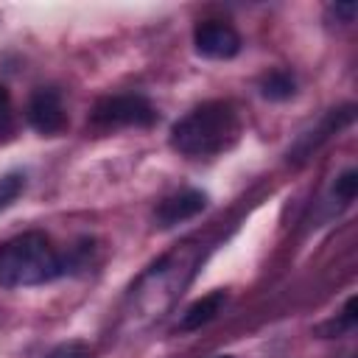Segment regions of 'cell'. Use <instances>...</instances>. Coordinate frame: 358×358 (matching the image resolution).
<instances>
[{"label": "cell", "mask_w": 358, "mask_h": 358, "mask_svg": "<svg viewBox=\"0 0 358 358\" xmlns=\"http://www.w3.org/2000/svg\"><path fill=\"white\" fill-rule=\"evenodd\" d=\"M241 131V115L229 101H207L173 123L171 148L185 157H215L229 151Z\"/></svg>", "instance_id": "cell-1"}, {"label": "cell", "mask_w": 358, "mask_h": 358, "mask_svg": "<svg viewBox=\"0 0 358 358\" xmlns=\"http://www.w3.org/2000/svg\"><path fill=\"white\" fill-rule=\"evenodd\" d=\"M67 271V260L42 232H22L0 246V288L45 285Z\"/></svg>", "instance_id": "cell-2"}, {"label": "cell", "mask_w": 358, "mask_h": 358, "mask_svg": "<svg viewBox=\"0 0 358 358\" xmlns=\"http://www.w3.org/2000/svg\"><path fill=\"white\" fill-rule=\"evenodd\" d=\"M95 129H148L157 123V109L143 95H106L92 106L90 115Z\"/></svg>", "instance_id": "cell-3"}, {"label": "cell", "mask_w": 358, "mask_h": 358, "mask_svg": "<svg viewBox=\"0 0 358 358\" xmlns=\"http://www.w3.org/2000/svg\"><path fill=\"white\" fill-rule=\"evenodd\" d=\"M193 45H196L199 56H204V59H232L241 50V36L232 25H227L221 20H207V22L196 25Z\"/></svg>", "instance_id": "cell-4"}, {"label": "cell", "mask_w": 358, "mask_h": 358, "mask_svg": "<svg viewBox=\"0 0 358 358\" xmlns=\"http://www.w3.org/2000/svg\"><path fill=\"white\" fill-rule=\"evenodd\" d=\"M28 123L39 134H59L67 126V115H64V103H62L59 90L39 87L31 95V101H28Z\"/></svg>", "instance_id": "cell-5"}, {"label": "cell", "mask_w": 358, "mask_h": 358, "mask_svg": "<svg viewBox=\"0 0 358 358\" xmlns=\"http://www.w3.org/2000/svg\"><path fill=\"white\" fill-rule=\"evenodd\" d=\"M204 207H207V196L201 190H182V193H173V196L162 199L154 215H157L159 227H176L182 221L199 215Z\"/></svg>", "instance_id": "cell-6"}, {"label": "cell", "mask_w": 358, "mask_h": 358, "mask_svg": "<svg viewBox=\"0 0 358 358\" xmlns=\"http://www.w3.org/2000/svg\"><path fill=\"white\" fill-rule=\"evenodd\" d=\"M227 305V291H210V294H204L201 299H196L185 313H182V319H179V330H199V327H204L207 322H213L218 313H221V308Z\"/></svg>", "instance_id": "cell-7"}, {"label": "cell", "mask_w": 358, "mask_h": 358, "mask_svg": "<svg viewBox=\"0 0 358 358\" xmlns=\"http://www.w3.org/2000/svg\"><path fill=\"white\" fill-rule=\"evenodd\" d=\"M296 92V81L288 70H271L260 78V95L268 101H285Z\"/></svg>", "instance_id": "cell-8"}, {"label": "cell", "mask_w": 358, "mask_h": 358, "mask_svg": "<svg viewBox=\"0 0 358 358\" xmlns=\"http://www.w3.org/2000/svg\"><path fill=\"white\" fill-rule=\"evenodd\" d=\"M22 190H25V176H22L20 171L3 173V176H0V210L11 207Z\"/></svg>", "instance_id": "cell-9"}, {"label": "cell", "mask_w": 358, "mask_h": 358, "mask_svg": "<svg viewBox=\"0 0 358 358\" xmlns=\"http://www.w3.org/2000/svg\"><path fill=\"white\" fill-rule=\"evenodd\" d=\"M355 190H358V173L350 168V171H344V173L336 179L333 193H336V199H341L344 204H350V201L355 199Z\"/></svg>", "instance_id": "cell-10"}, {"label": "cell", "mask_w": 358, "mask_h": 358, "mask_svg": "<svg viewBox=\"0 0 358 358\" xmlns=\"http://www.w3.org/2000/svg\"><path fill=\"white\" fill-rule=\"evenodd\" d=\"M45 358H92V350L84 341H64V344L53 347Z\"/></svg>", "instance_id": "cell-11"}, {"label": "cell", "mask_w": 358, "mask_h": 358, "mask_svg": "<svg viewBox=\"0 0 358 358\" xmlns=\"http://www.w3.org/2000/svg\"><path fill=\"white\" fill-rule=\"evenodd\" d=\"M8 129H11V98L0 84V131H8Z\"/></svg>", "instance_id": "cell-12"}, {"label": "cell", "mask_w": 358, "mask_h": 358, "mask_svg": "<svg viewBox=\"0 0 358 358\" xmlns=\"http://www.w3.org/2000/svg\"><path fill=\"white\" fill-rule=\"evenodd\" d=\"M215 358H232V355H215Z\"/></svg>", "instance_id": "cell-13"}]
</instances>
